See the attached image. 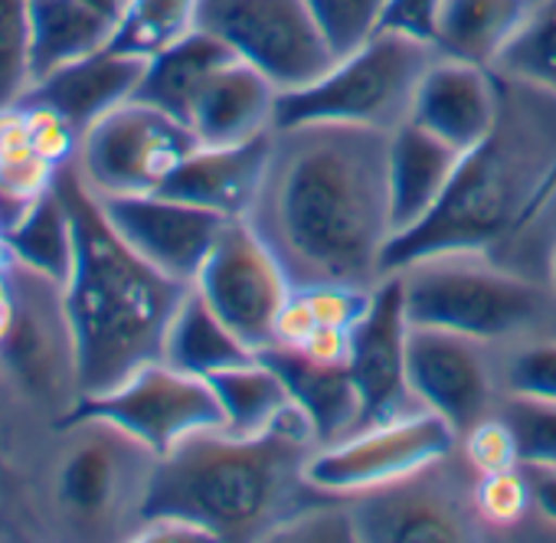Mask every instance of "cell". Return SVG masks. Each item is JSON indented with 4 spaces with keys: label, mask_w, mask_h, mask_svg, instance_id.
Here are the masks:
<instances>
[{
    "label": "cell",
    "mask_w": 556,
    "mask_h": 543,
    "mask_svg": "<svg viewBox=\"0 0 556 543\" xmlns=\"http://www.w3.org/2000/svg\"><path fill=\"white\" fill-rule=\"evenodd\" d=\"M193 289L255 354L271 348L275 318L292 295L286 268L245 219L223 226Z\"/></svg>",
    "instance_id": "obj_13"
},
{
    "label": "cell",
    "mask_w": 556,
    "mask_h": 543,
    "mask_svg": "<svg viewBox=\"0 0 556 543\" xmlns=\"http://www.w3.org/2000/svg\"><path fill=\"white\" fill-rule=\"evenodd\" d=\"M523 471L533 494V514L546 527H556V465H523Z\"/></svg>",
    "instance_id": "obj_43"
},
{
    "label": "cell",
    "mask_w": 556,
    "mask_h": 543,
    "mask_svg": "<svg viewBox=\"0 0 556 543\" xmlns=\"http://www.w3.org/2000/svg\"><path fill=\"white\" fill-rule=\"evenodd\" d=\"M409 325L458 331L488 344L556 331V295L481 252H432L396 268Z\"/></svg>",
    "instance_id": "obj_5"
},
{
    "label": "cell",
    "mask_w": 556,
    "mask_h": 543,
    "mask_svg": "<svg viewBox=\"0 0 556 543\" xmlns=\"http://www.w3.org/2000/svg\"><path fill=\"white\" fill-rule=\"evenodd\" d=\"M200 0H125L109 50L151 60L197 27Z\"/></svg>",
    "instance_id": "obj_30"
},
{
    "label": "cell",
    "mask_w": 556,
    "mask_h": 543,
    "mask_svg": "<svg viewBox=\"0 0 556 543\" xmlns=\"http://www.w3.org/2000/svg\"><path fill=\"white\" fill-rule=\"evenodd\" d=\"M229 60L236 56L223 40L193 27L187 37H180L177 43H170L167 50L154 53L144 63V76L138 83L135 99L190 125L200 92Z\"/></svg>",
    "instance_id": "obj_24"
},
{
    "label": "cell",
    "mask_w": 556,
    "mask_h": 543,
    "mask_svg": "<svg viewBox=\"0 0 556 543\" xmlns=\"http://www.w3.org/2000/svg\"><path fill=\"white\" fill-rule=\"evenodd\" d=\"M478 475L458 445L387 484L351 494L357 543H471L491 536L475 507Z\"/></svg>",
    "instance_id": "obj_8"
},
{
    "label": "cell",
    "mask_w": 556,
    "mask_h": 543,
    "mask_svg": "<svg viewBox=\"0 0 556 543\" xmlns=\"http://www.w3.org/2000/svg\"><path fill=\"white\" fill-rule=\"evenodd\" d=\"M70 416L112 419L135 439H141L151 452H157V458L174 452L184 439L223 426V409L213 383L206 377L184 374L167 361H151L138 367L115 390L83 400Z\"/></svg>",
    "instance_id": "obj_12"
},
{
    "label": "cell",
    "mask_w": 556,
    "mask_h": 543,
    "mask_svg": "<svg viewBox=\"0 0 556 543\" xmlns=\"http://www.w3.org/2000/svg\"><path fill=\"white\" fill-rule=\"evenodd\" d=\"M533 0H432L429 40L442 56L491 66Z\"/></svg>",
    "instance_id": "obj_25"
},
{
    "label": "cell",
    "mask_w": 556,
    "mask_h": 543,
    "mask_svg": "<svg viewBox=\"0 0 556 543\" xmlns=\"http://www.w3.org/2000/svg\"><path fill=\"white\" fill-rule=\"evenodd\" d=\"M99 197V193H96ZM115 232L164 276L193 286L200 268L229 223L219 213L190 206L167 193H125L99 197Z\"/></svg>",
    "instance_id": "obj_17"
},
{
    "label": "cell",
    "mask_w": 556,
    "mask_h": 543,
    "mask_svg": "<svg viewBox=\"0 0 556 543\" xmlns=\"http://www.w3.org/2000/svg\"><path fill=\"white\" fill-rule=\"evenodd\" d=\"M223 409V429L232 435H258L292 406V396L262 357L210 377Z\"/></svg>",
    "instance_id": "obj_29"
},
{
    "label": "cell",
    "mask_w": 556,
    "mask_h": 543,
    "mask_svg": "<svg viewBox=\"0 0 556 543\" xmlns=\"http://www.w3.org/2000/svg\"><path fill=\"white\" fill-rule=\"evenodd\" d=\"M491 70L504 79L556 92V0H533Z\"/></svg>",
    "instance_id": "obj_31"
},
{
    "label": "cell",
    "mask_w": 556,
    "mask_h": 543,
    "mask_svg": "<svg viewBox=\"0 0 556 543\" xmlns=\"http://www.w3.org/2000/svg\"><path fill=\"white\" fill-rule=\"evenodd\" d=\"M4 249L11 262H21L60 286L70 282L73 258H76V236H73V216L56 184L11 219V226L4 229Z\"/></svg>",
    "instance_id": "obj_28"
},
{
    "label": "cell",
    "mask_w": 556,
    "mask_h": 543,
    "mask_svg": "<svg viewBox=\"0 0 556 543\" xmlns=\"http://www.w3.org/2000/svg\"><path fill=\"white\" fill-rule=\"evenodd\" d=\"M197 148L190 125L131 99L79 138L73 161L99 197L157 193Z\"/></svg>",
    "instance_id": "obj_11"
},
{
    "label": "cell",
    "mask_w": 556,
    "mask_h": 543,
    "mask_svg": "<svg viewBox=\"0 0 556 543\" xmlns=\"http://www.w3.org/2000/svg\"><path fill=\"white\" fill-rule=\"evenodd\" d=\"M197 27L292 92L334 66V53L305 0H200Z\"/></svg>",
    "instance_id": "obj_10"
},
{
    "label": "cell",
    "mask_w": 556,
    "mask_h": 543,
    "mask_svg": "<svg viewBox=\"0 0 556 543\" xmlns=\"http://www.w3.org/2000/svg\"><path fill=\"white\" fill-rule=\"evenodd\" d=\"M86 4H92V8H99V11H105L109 17H118V11H122L125 0H86Z\"/></svg>",
    "instance_id": "obj_45"
},
{
    "label": "cell",
    "mask_w": 556,
    "mask_h": 543,
    "mask_svg": "<svg viewBox=\"0 0 556 543\" xmlns=\"http://www.w3.org/2000/svg\"><path fill=\"white\" fill-rule=\"evenodd\" d=\"M53 184L76 236V258L63 289L79 351L83 400H89L115 390L138 367L161 361L167 328L190 286L164 276L115 232L76 161H66Z\"/></svg>",
    "instance_id": "obj_4"
},
{
    "label": "cell",
    "mask_w": 556,
    "mask_h": 543,
    "mask_svg": "<svg viewBox=\"0 0 556 543\" xmlns=\"http://www.w3.org/2000/svg\"><path fill=\"white\" fill-rule=\"evenodd\" d=\"M475 507L491 533L523 527L533 517V494L523 465L494 471V475H478L475 481Z\"/></svg>",
    "instance_id": "obj_35"
},
{
    "label": "cell",
    "mask_w": 556,
    "mask_h": 543,
    "mask_svg": "<svg viewBox=\"0 0 556 543\" xmlns=\"http://www.w3.org/2000/svg\"><path fill=\"white\" fill-rule=\"evenodd\" d=\"M429 17H432V0H393L383 27H400L429 40Z\"/></svg>",
    "instance_id": "obj_44"
},
{
    "label": "cell",
    "mask_w": 556,
    "mask_h": 543,
    "mask_svg": "<svg viewBox=\"0 0 556 543\" xmlns=\"http://www.w3.org/2000/svg\"><path fill=\"white\" fill-rule=\"evenodd\" d=\"M258 357L282 377L292 403L308 416L318 445H331L348 439L357 429L361 400L348 367H325L302 357L295 348L271 344L258 351Z\"/></svg>",
    "instance_id": "obj_23"
},
{
    "label": "cell",
    "mask_w": 556,
    "mask_h": 543,
    "mask_svg": "<svg viewBox=\"0 0 556 543\" xmlns=\"http://www.w3.org/2000/svg\"><path fill=\"white\" fill-rule=\"evenodd\" d=\"M439 50L409 30L380 27L367 43L338 56L315 83L278 92L275 128L305 122H338L396 131L409 122L416 89Z\"/></svg>",
    "instance_id": "obj_6"
},
{
    "label": "cell",
    "mask_w": 556,
    "mask_h": 543,
    "mask_svg": "<svg viewBox=\"0 0 556 543\" xmlns=\"http://www.w3.org/2000/svg\"><path fill=\"white\" fill-rule=\"evenodd\" d=\"M144 63L148 60L141 56H128L105 47L43 76L27 89L21 102L53 112L76 138H83L99 118L135 99L138 83L144 76Z\"/></svg>",
    "instance_id": "obj_19"
},
{
    "label": "cell",
    "mask_w": 556,
    "mask_h": 543,
    "mask_svg": "<svg viewBox=\"0 0 556 543\" xmlns=\"http://www.w3.org/2000/svg\"><path fill=\"white\" fill-rule=\"evenodd\" d=\"M504 396L556 403V331H536L497 344Z\"/></svg>",
    "instance_id": "obj_32"
},
{
    "label": "cell",
    "mask_w": 556,
    "mask_h": 543,
    "mask_svg": "<svg viewBox=\"0 0 556 543\" xmlns=\"http://www.w3.org/2000/svg\"><path fill=\"white\" fill-rule=\"evenodd\" d=\"M258 354L210 308V302L190 286V292L184 295L167 338H164V354L161 361H167L170 367L193 374V377H213L223 374L229 367L249 364Z\"/></svg>",
    "instance_id": "obj_27"
},
{
    "label": "cell",
    "mask_w": 556,
    "mask_h": 543,
    "mask_svg": "<svg viewBox=\"0 0 556 543\" xmlns=\"http://www.w3.org/2000/svg\"><path fill=\"white\" fill-rule=\"evenodd\" d=\"M458 452L465 455V462L475 475H494V471H507V468L520 465L517 435H514L510 422L501 416V409L484 416L471 429H465L458 435Z\"/></svg>",
    "instance_id": "obj_37"
},
{
    "label": "cell",
    "mask_w": 556,
    "mask_h": 543,
    "mask_svg": "<svg viewBox=\"0 0 556 543\" xmlns=\"http://www.w3.org/2000/svg\"><path fill=\"white\" fill-rule=\"evenodd\" d=\"M501 79L491 135L462 154L442 203L387 245V276L432 252H481L546 282L556 245V92Z\"/></svg>",
    "instance_id": "obj_2"
},
{
    "label": "cell",
    "mask_w": 556,
    "mask_h": 543,
    "mask_svg": "<svg viewBox=\"0 0 556 543\" xmlns=\"http://www.w3.org/2000/svg\"><path fill=\"white\" fill-rule=\"evenodd\" d=\"M501 115V79L491 66L435 56L416 89L409 122L442 138L455 151L481 144Z\"/></svg>",
    "instance_id": "obj_18"
},
{
    "label": "cell",
    "mask_w": 556,
    "mask_h": 543,
    "mask_svg": "<svg viewBox=\"0 0 556 543\" xmlns=\"http://www.w3.org/2000/svg\"><path fill=\"white\" fill-rule=\"evenodd\" d=\"M30 0H0V109L30 89Z\"/></svg>",
    "instance_id": "obj_34"
},
{
    "label": "cell",
    "mask_w": 556,
    "mask_h": 543,
    "mask_svg": "<svg viewBox=\"0 0 556 543\" xmlns=\"http://www.w3.org/2000/svg\"><path fill=\"white\" fill-rule=\"evenodd\" d=\"M374 289L344 286V282H321V286H305L299 292L312 305L318 325H331V328L354 331L361 325V318L367 315L370 302H374Z\"/></svg>",
    "instance_id": "obj_39"
},
{
    "label": "cell",
    "mask_w": 556,
    "mask_h": 543,
    "mask_svg": "<svg viewBox=\"0 0 556 543\" xmlns=\"http://www.w3.org/2000/svg\"><path fill=\"white\" fill-rule=\"evenodd\" d=\"M157 452L102 416H70L56 462L63 523L86 540H131L151 491Z\"/></svg>",
    "instance_id": "obj_7"
},
{
    "label": "cell",
    "mask_w": 556,
    "mask_h": 543,
    "mask_svg": "<svg viewBox=\"0 0 556 543\" xmlns=\"http://www.w3.org/2000/svg\"><path fill=\"white\" fill-rule=\"evenodd\" d=\"M268 148L271 135L242 144H200L184 157V164L157 193L219 213L226 219H245L265 180Z\"/></svg>",
    "instance_id": "obj_20"
},
{
    "label": "cell",
    "mask_w": 556,
    "mask_h": 543,
    "mask_svg": "<svg viewBox=\"0 0 556 543\" xmlns=\"http://www.w3.org/2000/svg\"><path fill=\"white\" fill-rule=\"evenodd\" d=\"M275 83L236 56L200 92L190 128L200 144H242L275 131Z\"/></svg>",
    "instance_id": "obj_21"
},
{
    "label": "cell",
    "mask_w": 556,
    "mask_h": 543,
    "mask_svg": "<svg viewBox=\"0 0 556 543\" xmlns=\"http://www.w3.org/2000/svg\"><path fill=\"white\" fill-rule=\"evenodd\" d=\"M315 452L318 435L295 403L258 435L203 429L157 458L144 517L174 514L213 540L271 543L292 517L334 497L308 478Z\"/></svg>",
    "instance_id": "obj_3"
},
{
    "label": "cell",
    "mask_w": 556,
    "mask_h": 543,
    "mask_svg": "<svg viewBox=\"0 0 556 543\" xmlns=\"http://www.w3.org/2000/svg\"><path fill=\"white\" fill-rule=\"evenodd\" d=\"M406 334H409V318H406L403 282L396 272H390L374 289V302L361 318V325L354 328V351L348 370L361 400L357 429L422 413V403L409 387Z\"/></svg>",
    "instance_id": "obj_16"
},
{
    "label": "cell",
    "mask_w": 556,
    "mask_h": 543,
    "mask_svg": "<svg viewBox=\"0 0 556 543\" xmlns=\"http://www.w3.org/2000/svg\"><path fill=\"white\" fill-rule=\"evenodd\" d=\"M115 17L86 0H30V79L109 47ZM30 83V86H34Z\"/></svg>",
    "instance_id": "obj_26"
},
{
    "label": "cell",
    "mask_w": 556,
    "mask_h": 543,
    "mask_svg": "<svg viewBox=\"0 0 556 543\" xmlns=\"http://www.w3.org/2000/svg\"><path fill=\"white\" fill-rule=\"evenodd\" d=\"M318 328V318L312 312V305L305 302V295L299 289H292V295L286 299L282 312L275 318V334L271 344H282V348H299L312 331Z\"/></svg>",
    "instance_id": "obj_42"
},
{
    "label": "cell",
    "mask_w": 556,
    "mask_h": 543,
    "mask_svg": "<svg viewBox=\"0 0 556 543\" xmlns=\"http://www.w3.org/2000/svg\"><path fill=\"white\" fill-rule=\"evenodd\" d=\"M501 416L517 435L520 465H556V403L504 396Z\"/></svg>",
    "instance_id": "obj_36"
},
{
    "label": "cell",
    "mask_w": 556,
    "mask_h": 543,
    "mask_svg": "<svg viewBox=\"0 0 556 543\" xmlns=\"http://www.w3.org/2000/svg\"><path fill=\"white\" fill-rule=\"evenodd\" d=\"M462 151L429 135L416 122H403L390 135V219L393 236L416 229L445 197Z\"/></svg>",
    "instance_id": "obj_22"
},
{
    "label": "cell",
    "mask_w": 556,
    "mask_h": 543,
    "mask_svg": "<svg viewBox=\"0 0 556 543\" xmlns=\"http://www.w3.org/2000/svg\"><path fill=\"white\" fill-rule=\"evenodd\" d=\"M8 299L11 312L0 334V361L30 400L66 419L83 403L66 289L8 258Z\"/></svg>",
    "instance_id": "obj_9"
},
{
    "label": "cell",
    "mask_w": 556,
    "mask_h": 543,
    "mask_svg": "<svg viewBox=\"0 0 556 543\" xmlns=\"http://www.w3.org/2000/svg\"><path fill=\"white\" fill-rule=\"evenodd\" d=\"M406 370L422 409L442 416L458 435L501 409L497 344L432 325H409Z\"/></svg>",
    "instance_id": "obj_14"
},
{
    "label": "cell",
    "mask_w": 556,
    "mask_h": 543,
    "mask_svg": "<svg viewBox=\"0 0 556 543\" xmlns=\"http://www.w3.org/2000/svg\"><path fill=\"white\" fill-rule=\"evenodd\" d=\"M60 167L63 164L47 161L34 148L0 154V203H8L14 213H21L27 203H34L40 193L53 187Z\"/></svg>",
    "instance_id": "obj_38"
},
{
    "label": "cell",
    "mask_w": 556,
    "mask_h": 543,
    "mask_svg": "<svg viewBox=\"0 0 556 543\" xmlns=\"http://www.w3.org/2000/svg\"><path fill=\"white\" fill-rule=\"evenodd\" d=\"M334 56H348L367 43L393 8V0H305Z\"/></svg>",
    "instance_id": "obj_33"
},
{
    "label": "cell",
    "mask_w": 556,
    "mask_h": 543,
    "mask_svg": "<svg viewBox=\"0 0 556 543\" xmlns=\"http://www.w3.org/2000/svg\"><path fill=\"white\" fill-rule=\"evenodd\" d=\"M390 135L338 122L271 131L265 180L245 223L286 268L292 289H374L387 279Z\"/></svg>",
    "instance_id": "obj_1"
},
{
    "label": "cell",
    "mask_w": 556,
    "mask_h": 543,
    "mask_svg": "<svg viewBox=\"0 0 556 543\" xmlns=\"http://www.w3.org/2000/svg\"><path fill=\"white\" fill-rule=\"evenodd\" d=\"M458 445V432L435 413L422 409L403 419L367 426L341 442L318 445L308 462V478L331 494H361L387 484L419 465L448 455Z\"/></svg>",
    "instance_id": "obj_15"
},
{
    "label": "cell",
    "mask_w": 556,
    "mask_h": 543,
    "mask_svg": "<svg viewBox=\"0 0 556 543\" xmlns=\"http://www.w3.org/2000/svg\"><path fill=\"white\" fill-rule=\"evenodd\" d=\"M131 540H141V543L144 540L148 543H213V533L187 517L161 514V517H144Z\"/></svg>",
    "instance_id": "obj_41"
},
{
    "label": "cell",
    "mask_w": 556,
    "mask_h": 543,
    "mask_svg": "<svg viewBox=\"0 0 556 543\" xmlns=\"http://www.w3.org/2000/svg\"><path fill=\"white\" fill-rule=\"evenodd\" d=\"M295 351L302 357L315 361V364H325V367H348L351 364V351H354V331L318 325Z\"/></svg>",
    "instance_id": "obj_40"
},
{
    "label": "cell",
    "mask_w": 556,
    "mask_h": 543,
    "mask_svg": "<svg viewBox=\"0 0 556 543\" xmlns=\"http://www.w3.org/2000/svg\"><path fill=\"white\" fill-rule=\"evenodd\" d=\"M546 286H549V292L556 295V245H553V255H549V268H546Z\"/></svg>",
    "instance_id": "obj_46"
}]
</instances>
